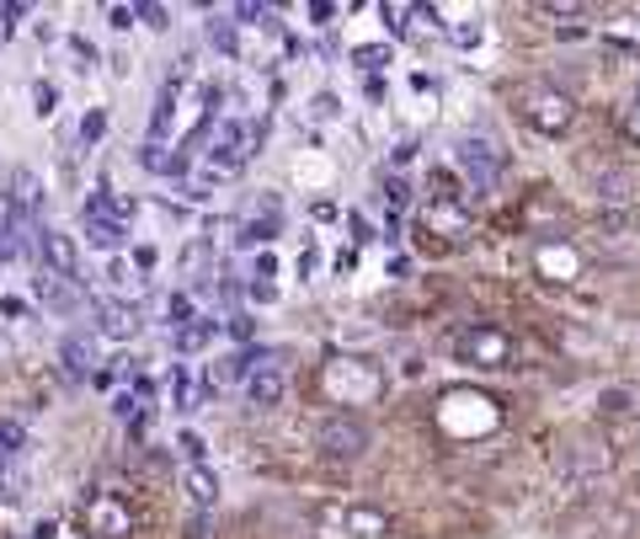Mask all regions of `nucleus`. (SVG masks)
<instances>
[{
  "label": "nucleus",
  "instance_id": "423d86ee",
  "mask_svg": "<svg viewBox=\"0 0 640 539\" xmlns=\"http://www.w3.org/2000/svg\"><path fill=\"white\" fill-rule=\"evenodd\" d=\"M86 529L97 539H124L133 529V518H128V508L118 497H91L86 502Z\"/></svg>",
  "mask_w": 640,
  "mask_h": 539
},
{
  "label": "nucleus",
  "instance_id": "1a4fd4ad",
  "mask_svg": "<svg viewBox=\"0 0 640 539\" xmlns=\"http://www.w3.org/2000/svg\"><path fill=\"white\" fill-rule=\"evenodd\" d=\"M325 385H331L342 401H353V396H374V390H380V374L363 369V363H336V369L325 374Z\"/></svg>",
  "mask_w": 640,
  "mask_h": 539
},
{
  "label": "nucleus",
  "instance_id": "cd10ccee",
  "mask_svg": "<svg viewBox=\"0 0 640 539\" xmlns=\"http://www.w3.org/2000/svg\"><path fill=\"white\" fill-rule=\"evenodd\" d=\"M310 118H320V124H331V118H342V102H336L331 91H320L316 102H310Z\"/></svg>",
  "mask_w": 640,
  "mask_h": 539
},
{
  "label": "nucleus",
  "instance_id": "f704fd0d",
  "mask_svg": "<svg viewBox=\"0 0 640 539\" xmlns=\"http://www.w3.org/2000/svg\"><path fill=\"white\" fill-rule=\"evenodd\" d=\"M225 332H230L235 342H252L256 326H252V316H230V321H225Z\"/></svg>",
  "mask_w": 640,
  "mask_h": 539
},
{
  "label": "nucleus",
  "instance_id": "f3484780",
  "mask_svg": "<svg viewBox=\"0 0 640 539\" xmlns=\"http://www.w3.org/2000/svg\"><path fill=\"white\" fill-rule=\"evenodd\" d=\"M188 497L197 508H214L219 502V475L208 471V465H188Z\"/></svg>",
  "mask_w": 640,
  "mask_h": 539
},
{
  "label": "nucleus",
  "instance_id": "2f4dec72",
  "mask_svg": "<svg viewBox=\"0 0 640 539\" xmlns=\"http://www.w3.org/2000/svg\"><path fill=\"white\" fill-rule=\"evenodd\" d=\"M203 262H208V241H197V246H188V252H182V272H203Z\"/></svg>",
  "mask_w": 640,
  "mask_h": 539
},
{
  "label": "nucleus",
  "instance_id": "412c9836",
  "mask_svg": "<svg viewBox=\"0 0 640 539\" xmlns=\"http://www.w3.org/2000/svg\"><path fill=\"white\" fill-rule=\"evenodd\" d=\"M208 43H214L225 60H235V54H241V33H235V22H230V16H214V22H208Z\"/></svg>",
  "mask_w": 640,
  "mask_h": 539
},
{
  "label": "nucleus",
  "instance_id": "f8f14e48",
  "mask_svg": "<svg viewBox=\"0 0 640 539\" xmlns=\"http://www.w3.org/2000/svg\"><path fill=\"white\" fill-rule=\"evenodd\" d=\"M283 390H289V380H283V369H278V363H272V369H256L252 380H246V401L261 406V411L283 401Z\"/></svg>",
  "mask_w": 640,
  "mask_h": 539
},
{
  "label": "nucleus",
  "instance_id": "c756f323",
  "mask_svg": "<svg viewBox=\"0 0 640 539\" xmlns=\"http://www.w3.org/2000/svg\"><path fill=\"white\" fill-rule=\"evenodd\" d=\"M133 11H139V22H144V27H155V33H166V27H171V11H166V5H133Z\"/></svg>",
  "mask_w": 640,
  "mask_h": 539
},
{
  "label": "nucleus",
  "instance_id": "bb28decb",
  "mask_svg": "<svg viewBox=\"0 0 640 539\" xmlns=\"http://www.w3.org/2000/svg\"><path fill=\"white\" fill-rule=\"evenodd\" d=\"M22 444H27V433H22V422H0V460H5V454H16Z\"/></svg>",
  "mask_w": 640,
  "mask_h": 539
},
{
  "label": "nucleus",
  "instance_id": "4be33fe9",
  "mask_svg": "<svg viewBox=\"0 0 640 539\" xmlns=\"http://www.w3.org/2000/svg\"><path fill=\"white\" fill-rule=\"evenodd\" d=\"M353 65L363 69V75L384 69V65H389V43H363V49H353Z\"/></svg>",
  "mask_w": 640,
  "mask_h": 539
},
{
  "label": "nucleus",
  "instance_id": "ddd939ff",
  "mask_svg": "<svg viewBox=\"0 0 640 539\" xmlns=\"http://www.w3.org/2000/svg\"><path fill=\"white\" fill-rule=\"evenodd\" d=\"M139 166L155 171V177H182V171H188V150H166V144H150V139H144Z\"/></svg>",
  "mask_w": 640,
  "mask_h": 539
},
{
  "label": "nucleus",
  "instance_id": "393cba45",
  "mask_svg": "<svg viewBox=\"0 0 640 539\" xmlns=\"http://www.w3.org/2000/svg\"><path fill=\"white\" fill-rule=\"evenodd\" d=\"M448 38H453L459 49H475V43L486 38V22H481V16H464V22H459V27H453Z\"/></svg>",
  "mask_w": 640,
  "mask_h": 539
},
{
  "label": "nucleus",
  "instance_id": "5701e85b",
  "mask_svg": "<svg viewBox=\"0 0 640 539\" xmlns=\"http://www.w3.org/2000/svg\"><path fill=\"white\" fill-rule=\"evenodd\" d=\"M380 16L389 22V33H395V38H406V33H411V16H417V5H400V0H389V5H380Z\"/></svg>",
  "mask_w": 640,
  "mask_h": 539
},
{
  "label": "nucleus",
  "instance_id": "58836bf2",
  "mask_svg": "<svg viewBox=\"0 0 640 539\" xmlns=\"http://www.w3.org/2000/svg\"><path fill=\"white\" fill-rule=\"evenodd\" d=\"M625 129H630V134L640 139V97H636V102H630V113H625Z\"/></svg>",
  "mask_w": 640,
  "mask_h": 539
},
{
  "label": "nucleus",
  "instance_id": "6ab92c4d",
  "mask_svg": "<svg viewBox=\"0 0 640 539\" xmlns=\"http://www.w3.org/2000/svg\"><path fill=\"white\" fill-rule=\"evenodd\" d=\"M214 337H219V321H203V316H197V321H188V326L177 332V352H197V347H208Z\"/></svg>",
  "mask_w": 640,
  "mask_h": 539
},
{
  "label": "nucleus",
  "instance_id": "2eb2a0df",
  "mask_svg": "<svg viewBox=\"0 0 640 539\" xmlns=\"http://www.w3.org/2000/svg\"><path fill=\"white\" fill-rule=\"evenodd\" d=\"M86 241H91L97 252H124V246H128V224H118V219H102V214H86Z\"/></svg>",
  "mask_w": 640,
  "mask_h": 539
},
{
  "label": "nucleus",
  "instance_id": "6e6552de",
  "mask_svg": "<svg viewBox=\"0 0 640 539\" xmlns=\"http://www.w3.org/2000/svg\"><path fill=\"white\" fill-rule=\"evenodd\" d=\"M97 332H102L107 342L139 337V310L124 305V299H102V305H97Z\"/></svg>",
  "mask_w": 640,
  "mask_h": 539
},
{
  "label": "nucleus",
  "instance_id": "f03ea898",
  "mask_svg": "<svg viewBox=\"0 0 640 539\" xmlns=\"http://www.w3.org/2000/svg\"><path fill=\"white\" fill-rule=\"evenodd\" d=\"M453 161H459L470 193H481V198H491V193L502 188V177H508V155H502L486 134H464L459 144H453Z\"/></svg>",
  "mask_w": 640,
  "mask_h": 539
},
{
  "label": "nucleus",
  "instance_id": "aec40b11",
  "mask_svg": "<svg viewBox=\"0 0 640 539\" xmlns=\"http://www.w3.org/2000/svg\"><path fill=\"white\" fill-rule=\"evenodd\" d=\"M427 224H438L444 235H459V230H464V208H459V203H444V198H427Z\"/></svg>",
  "mask_w": 640,
  "mask_h": 539
},
{
  "label": "nucleus",
  "instance_id": "20e7f679",
  "mask_svg": "<svg viewBox=\"0 0 640 539\" xmlns=\"http://www.w3.org/2000/svg\"><path fill=\"white\" fill-rule=\"evenodd\" d=\"M453 352L464 363H475V369H512V358H517V347H512V337L502 326H470V332H459Z\"/></svg>",
  "mask_w": 640,
  "mask_h": 539
},
{
  "label": "nucleus",
  "instance_id": "4c0bfd02",
  "mask_svg": "<svg viewBox=\"0 0 640 539\" xmlns=\"http://www.w3.org/2000/svg\"><path fill=\"white\" fill-rule=\"evenodd\" d=\"M133 411H139V396H118V401H113V416H133Z\"/></svg>",
  "mask_w": 640,
  "mask_h": 539
},
{
  "label": "nucleus",
  "instance_id": "a19ab883",
  "mask_svg": "<svg viewBox=\"0 0 640 539\" xmlns=\"http://www.w3.org/2000/svg\"><path fill=\"white\" fill-rule=\"evenodd\" d=\"M54 535H60V524H54V518H43V524L33 529V539H54Z\"/></svg>",
  "mask_w": 640,
  "mask_h": 539
},
{
  "label": "nucleus",
  "instance_id": "ea45409f",
  "mask_svg": "<svg viewBox=\"0 0 640 539\" xmlns=\"http://www.w3.org/2000/svg\"><path fill=\"white\" fill-rule=\"evenodd\" d=\"M133 262H139V268L150 272V268H155V246H139V252H133Z\"/></svg>",
  "mask_w": 640,
  "mask_h": 539
},
{
  "label": "nucleus",
  "instance_id": "a211bd4d",
  "mask_svg": "<svg viewBox=\"0 0 640 539\" xmlns=\"http://www.w3.org/2000/svg\"><path fill=\"white\" fill-rule=\"evenodd\" d=\"M640 406V396L630 385H614V390H598V416H630Z\"/></svg>",
  "mask_w": 640,
  "mask_h": 539
},
{
  "label": "nucleus",
  "instance_id": "0eeeda50",
  "mask_svg": "<svg viewBox=\"0 0 640 539\" xmlns=\"http://www.w3.org/2000/svg\"><path fill=\"white\" fill-rule=\"evenodd\" d=\"M38 252H43V262H49L54 278H64V283L80 278V252H75L69 235H60V230H38Z\"/></svg>",
  "mask_w": 640,
  "mask_h": 539
},
{
  "label": "nucleus",
  "instance_id": "c9c22d12",
  "mask_svg": "<svg viewBox=\"0 0 640 539\" xmlns=\"http://www.w3.org/2000/svg\"><path fill=\"white\" fill-rule=\"evenodd\" d=\"M33 97H38V113H54V86H43V80H38V86H33Z\"/></svg>",
  "mask_w": 640,
  "mask_h": 539
},
{
  "label": "nucleus",
  "instance_id": "7c9ffc66",
  "mask_svg": "<svg viewBox=\"0 0 640 539\" xmlns=\"http://www.w3.org/2000/svg\"><path fill=\"white\" fill-rule=\"evenodd\" d=\"M539 16H550V22H555V16H587V5H576V0H545Z\"/></svg>",
  "mask_w": 640,
  "mask_h": 539
},
{
  "label": "nucleus",
  "instance_id": "39448f33",
  "mask_svg": "<svg viewBox=\"0 0 640 539\" xmlns=\"http://www.w3.org/2000/svg\"><path fill=\"white\" fill-rule=\"evenodd\" d=\"M534 262H539V272H545V278H555V283H576V278H581V268H587V257L576 252L572 241H561V235H555V241H545V246L534 252Z\"/></svg>",
  "mask_w": 640,
  "mask_h": 539
},
{
  "label": "nucleus",
  "instance_id": "b1692460",
  "mask_svg": "<svg viewBox=\"0 0 640 539\" xmlns=\"http://www.w3.org/2000/svg\"><path fill=\"white\" fill-rule=\"evenodd\" d=\"M11 198H16L22 214H33V208H38V177H33V171H16V193H11Z\"/></svg>",
  "mask_w": 640,
  "mask_h": 539
},
{
  "label": "nucleus",
  "instance_id": "dca6fc26",
  "mask_svg": "<svg viewBox=\"0 0 640 539\" xmlns=\"http://www.w3.org/2000/svg\"><path fill=\"white\" fill-rule=\"evenodd\" d=\"M38 294H43V305H49L54 316H75V310H80V294H75L64 278H54V272L38 278Z\"/></svg>",
  "mask_w": 640,
  "mask_h": 539
},
{
  "label": "nucleus",
  "instance_id": "a878e982",
  "mask_svg": "<svg viewBox=\"0 0 640 539\" xmlns=\"http://www.w3.org/2000/svg\"><path fill=\"white\" fill-rule=\"evenodd\" d=\"M102 134H107V113H102V107H91V113L80 118V139H86V144H97Z\"/></svg>",
  "mask_w": 640,
  "mask_h": 539
},
{
  "label": "nucleus",
  "instance_id": "c85d7f7f",
  "mask_svg": "<svg viewBox=\"0 0 640 539\" xmlns=\"http://www.w3.org/2000/svg\"><path fill=\"white\" fill-rule=\"evenodd\" d=\"M166 316H171V326H177V332H182L188 321H197V316H192V299H188V294H171V305H166Z\"/></svg>",
  "mask_w": 640,
  "mask_h": 539
},
{
  "label": "nucleus",
  "instance_id": "f257e3e1",
  "mask_svg": "<svg viewBox=\"0 0 640 539\" xmlns=\"http://www.w3.org/2000/svg\"><path fill=\"white\" fill-rule=\"evenodd\" d=\"M512 107H517V118L528 124V129H539V134H566L576 124V102L566 91H555V86H517V97H512Z\"/></svg>",
  "mask_w": 640,
  "mask_h": 539
},
{
  "label": "nucleus",
  "instance_id": "72a5a7b5",
  "mask_svg": "<svg viewBox=\"0 0 640 539\" xmlns=\"http://www.w3.org/2000/svg\"><path fill=\"white\" fill-rule=\"evenodd\" d=\"M107 22L124 33V27H133V22H139V11H133V5H107Z\"/></svg>",
  "mask_w": 640,
  "mask_h": 539
},
{
  "label": "nucleus",
  "instance_id": "9d476101",
  "mask_svg": "<svg viewBox=\"0 0 640 539\" xmlns=\"http://www.w3.org/2000/svg\"><path fill=\"white\" fill-rule=\"evenodd\" d=\"M592 193H598V203H603V208H630V198H636V171L609 166V171H598Z\"/></svg>",
  "mask_w": 640,
  "mask_h": 539
},
{
  "label": "nucleus",
  "instance_id": "e433bc0d",
  "mask_svg": "<svg viewBox=\"0 0 640 539\" xmlns=\"http://www.w3.org/2000/svg\"><path fill=\"white\" fill-rule=\"evenodd\" d=\"M246 294H252L256 305H272V299H278V288H272V283H252Z\"/></svg>",
  "mask_w": 640,
  "mask_h": 539
},
{
  "label": "nucleus",
  "instance_id": "4468645a",
  "mask_svg": "<svg viewBox=\"0 0 640 539\" xmlns=\"http://www.w3.org/2000/svg\"><path fill=\"white\" fill-rule=\"evenodd\" d=\"M342 529L353 539H384L389 535V518L380 508H342Z\"/></svg>",
  "mask_w": 640,
  "mask_h": 539
},
{
  "label": "nucleus",
  "instance_id": "7ed1b4c3",
  "mask_svg": "<svg viewBox=\"0 0 640 539\" xmlns=\"http://www.w3.org/2000/svg\"><path fill=\"white\" fill-rule=\"evenodd\" d=\"M369 444H374V433H369L353 411H336V416H325L316 427V449L325 460H363Z\"/></svg>",
  "mask_w": 640,
  "mask_h": 539
},
{
  "label": "nucleus",
  "instance_id": "9b49d317",
  "mask_svg": "<svg viewBox=\"0 0 640 539\" xmlns=\"http://www.w3.org/2000/svg\"><path fill=\"white\" fill-rule=\"evenodd\" d=\"M60 363H64V374L86 380V374L97 369V337H86V332H69V337L60 342Z\"/></svg>",
  "mask_w": 640,
  "mask_h": 539
},
{
  "label": "nucleus",
  "instance_id": "79ce46f5",
  "mask_svg": "<svg viewBox=\"0 0 640 539\" xmlns=\"http://www.w3.org/2000/svg\"><path fill=\"white\" fill-rule=\"evenodd\" d=\"M630 224H636V241H640V208H630Z\"/></svg>",
  "mask_w": 640,
  "mask_h": 539
},
{
  "label": "nucleus",
  "instance_id": "473e14b6",
  "mask_svg": "<svg viewBox=\"0 0 640 539\" xmlns=\"http://www.w3.org/2000/svg\"><path fill=\"white\" fill-rule=\"evenodd\" d=\"M177 449H182V454H188V465H203V454H208V449H203V438H197V433H182V438H177Z\"/></svg>",
  "mask_w": 640,
  "mask_h": 539
}]
</instances>
